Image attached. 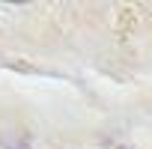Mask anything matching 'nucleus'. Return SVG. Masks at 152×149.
Segmentation results:
<instances>
[]
</instances>
